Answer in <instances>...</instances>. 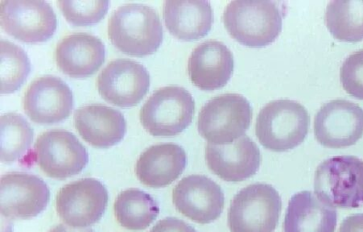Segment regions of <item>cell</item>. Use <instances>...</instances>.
<instances>
[{
    "label": "cell",
    "instance_id": "6da1fadb",
    "mask_svg": "<svg viewBox=\"0 0 363 232\" xmlns=\"http://www.w3.org/2000/svg\"><path fill=\"white\" fill-rule=\"evenodd\" d=\"M108 35L113 45L127 55L144 57L156 52L164 39L157 11L143 4H126L110 16Z\"/></svg>",
    "mask_w": 363,
    "mask_h": 232
},
{
    "label": "cell",
    "instance_id": "7a4b0ae2",
    "mask_svg": "<svg viewBox=\"0 0 363 232\" xmlns=\"http://www.w3.org/2000/svg\"><path fill=\"white\" fill-rule=\"evenodd\" d=\"M284 7L273 1H231L223 16L225 28L243 45H269L282 31Z\"/></svg>",
    "mask_w": 363,
    "mask_h": 232
},
{
    "label": "cell",
    "instance_id": "3957f363",
    "mask_svg": "<svg viewBox=\"0 0 363 232\" xmlns=\"http://www.w3.org/2000/svg\"><path fill=\"white\" fill-rule=\"evenodd\" d=\"M308 111L290 99L272 101L262 109L255 123L260 144L273 152H286L302 144L308 133Z\"/></svg>",
    "mask_w": 363,
    "mask_h": 232
},
{
    "label": "cell",
    "instance_id": "277c9868",
    "mask_svg": "<svg viewBox=\"0 0 363 232\" xmlns=\"http://www.w3.org/2000/svg\"><path fill=\"white\" fill-rule=\"evenodd\" d=\"M314 194L324 204L339 209L363 206V160L354 156L333 157L315 172Z\"/></svg>",
    "mask_w": 363,
    "mask_h": 232
},
{
    "label": "cell",
    "instance_id": "5b68a950",
    "mask_svg": "<svg viewBox=\"0 0 363 232\" xmlns=\"http://www.w3.org/2000/svg\"><path fill=\"white\" fill-rule=\"evenodd\" d=\"M252 115L251 104L242 95H218L202 106L199 115V133L209 144H231L245 136Z\"/></svg>",
    "mask_w": 363,
    "mask_h": 232
},
{
    "label": "cell",
    "instance_id": "8992f818",
    "mask_svg": "<svg viewBox=\"0 0 363 232\" xmlns=\"http://www.w3.org/2000/svg\"><path fill=\"white\" fill-rule=\"evenodd\" d=\"M194 111V99L186 88L164 87L155 92L143 105L140 121L152 136L169 138L189 126Z\"/></svg>",
    "mask_w": 363,
    "mask_h": 232
},
{
    "label": "cell",
    "instance_id": "52a82bcc",
    "mask_svg": "<svg viewBox=\"0 0 363 232\" xmlns=\"http://www.w3.org/2000/svg\"><path fill=\"white\" fill-rule=\"evenodd\" d=\"M282 200L269 184L255 183L240 190L228 212L230 232H274L281 216Z\"/></svg>",
    "mask_w": 363,
    "mask_h": 232
},
{
    "label": "cell",
    "instance_id": "ba28073f",
    "mask_svg": "<svg viewBox=\"0 0 363 232\" xmlns=\"http://www.w3.org/2000/svg\"><path fill=\"white\" fill-rule=\"evenodd\" d=\"M33 155L40 170L56 179L80 174L89 162L86 148L77 136L59 128L46 131L38 136Z\"/></svg>",
    "mask_w": 363,
    "mask_h": 232
},
{
    "label": "cell",
    "instance_id": "9c48e42d",
    "mask_svg": "<svg viewBox=\"0 0 363 232\" xmlns=\"http://www.w3.org/2000/svg\"><path fill=\"white\" fill-rule=\"evenodd\" d=\"M108 204V192L95 178H82L64 186L57 194L56 210L64 223L86 228L99 221Z\"/></svg>",
    "mask_w": 363,
    "mask_h": 232
},
{
    "label": "cell",
    "instance_id": "30bf717a",
    "mask_svg": "<svg viewBox=\"0 0 363 232\" xmlns=\"http://www.w3.org/2000/svg\"><path fill=\"white\" fill-rule=\"evenodd\" d=\"M0 19L6 33L29 43L50 39L57 26L55 11L45 0H4Z\"/></svg>",
    "mask_w": 363,
    "mask_h": 232
},
{
    "label": "cell",
    "instance_id": "8fae6325",
    "mask_svg": "<svg viewBox=\"0 0 363 232\" xmlns=\"http://www.w3.org/2000/svg\"><path fill=\"white\" fill-rule=\"evenodd\" d=\"M150 72L144 65L118 58L101 70L97 87L102 97L121 108H130L144 99L150 87Z\"/></svg>",
    "mask_w": 363,
    "mask_h": 232
},
{
    "label": "cell",
    "instance_id": "7c38bea8",
    "mask_svg": "<svg viewBox=\"0 0 363 232\" xmlns=\"http://www.w3.org/2000/svg\"><path fill=\"white\" fill-rule=\"evenodd\" d=\"M314 135L330 148L352 146L363 135V110L348 100H332L321 106L314 118Z\"/></svg>",
    "mask_w": 363,
    "mask_h": 232
},
{
    "label": "cell",
    "instance_id": "4fadbf2b",
    "mask_svg": "<svg viewBox=\"0 0 363 232\" xmlns=\"http://www.w3.org/2000/svg\"><path fill=\"white\" fill-rule=\"evenodd\" d=\"M0 187V211L6 218H34L46 209L50 201V189L45 181L28 172H10L4 175Z\"/></svg>",
    "mask_w": 363,
    "mask_h": 232
},
{
    "label": "cell",
    "instance_id": "5bb4252c",
    "mask_svg": "<svg viewBox=\"0 0 363 232\" xmlns=\"http://www.w3.org/2000/svg\"><path fill=\"white\" fill-rule=\"evenodd\" d=\"M23 104V110L33 122L52 124L65 120L71 114L74 95L61 77L45 75L29 85Z\"/></svg>",
    "mask_w": 363,
    "mask_h": 232
},
{
    "label": "cell",
    "instance_id": "9a60e30c",
    "mask_svg": "<svg viewBox=\"0 0 363 232\" xmlns=\"http://www.w3.org/2000/svg\"><path fill=\"white\" fill-rule=\"evenodd\" d=\"M172 201L183 216L200 224L216 221L225 205L223 189L204 175L184 177L172 192Z\"/></svg>",
    "mask_w": 363,
    "mask_h": 232
},
{
    "label": "cell",
    "instance_id": "2e32d148",
    "mask_svg": "<svg viewBox=\"0 0 363 232\" xmlns=\"http://www.w3.org/2000/svg\"><path fill=\"white\" fill-rule=\"evenodd\" d=\"M206 162L208 167L221 179L239 182L257 174L260 167L261 154L257 145L243 136L228 145L208 143Z\"/></svg>",
    "mask_w": 363,
    "mask_h": 232
},
{
    "label": "cell",
    "instance_id": "e0dca14e",
    "mask_svg": "<svg viewBox=\"0 0 363 232\" xmlns=\"http://www.w3.org/2000/svg\"><path fill=\"white\" fill-rule=\"evenodd\" d=\"M233 53L221 41L207 40L192 51L188 72L193 84L202 91H214L228 84L233 74Z\"/></svg>",
    "mask_w": 363,
    "mask_h": 232
},
{
    "label": "cell",
    "instance_id": "ac0fdd59",
    "mask_svg": "<svg viewBox=\"0 0 363 232\" xmlns=\"http://www.w3.org/2000/svg\"><path fill=\"white\" fill-rule=\"evenodd\" d=\"M103 40L91 33L76 32L59 40L55 60L62 72L73 77L93 74L105 61Z\"/></svg>",
    "mask_w": 363,
    "mask_h": 232
},
{
    "label": "cell",
    "instance_id": "d6986e66",
    "mask_svg": "<svg viewBox=\"0 0 363 232\" xmlns=\"http://www.w3.org/2000/svg\"><path fill=\"white\" fill-rule=\"evenodd\" d=\"M77 132L89 144L109 148L120 143L127 133V121L121 111L101 104L81 106L74 113Z\"/></svg>",
    "mask_w": 363,
    "mask_h": 232
},
{
    "label": "cell",
    "instance_id": "ffe728a7",
    "mask_svg": "<svg viewBox=\"0 0 363 232\" xmlns=\"http://www.w3.org/2000/svg\"><path fill=\"white\" fill-rule=\"evenodd\" d=\"M187 155L174 143L148 147L137 160L135 172L141 183L152 188L170 185L186 170Z\"/></svg>",
    "mask_w": 363,
    "mask_h": 232
},
{
    "label": "cell",
    "instance_id": "44dd1931",
    "mask_svg": "<svg viewBox=\"0 0 363 232\" xmlns=\"http://www.w3.org/2000/svg\"><path fill=\"white\" fill-rule=\"evenodd\" d=\"M337 213L315 194L301 192L291 198L285 215L284 232H335Z\"/></svg>",
    "mask_w": 363,
    "mask_h": 232
},
{
    "label": "cell",
    "instance_id": "7402d4cb",
    "mask_svg": "<svg viewBox=\"0 0 363 232\" xmlns=\"http://www.w3.org/2000/svg\"><path fill=\"white\" fill-rule=\"evenodd\" d=\"M165 26L175 38L194 40L204 38L211 31L213 13L211 4L205 0L165 1Z\"/></svg>",
    "mask_w": 363,
    "mask_h": 232
},
{
    "label": "cell",
    "instance_id": "603a6c76",
    "mask_svg": "<svg viewBox=\"0 0 363 232\" xmlns=\"http://www.w3.org/2000/svg\"><path fill=\"white\" fill-rule=\"evenodd\" d=\"M114 212L122 227L130 231H142L150 227L156 220L160 208L150 194L132 188L118 195Z\"/></svg>",
    "mask_w": 363,
    "mask_h": 232
},
{
    "label": "cell",
    "instance_id": "cb8c5ba5",
    "mask_svg": "<svg viewBox=\"0 0 363 232\" xmlns=\"http://www.w3.org/2000/svg\"><path fill=\"white\" fill-rule=\"evenodd\" d=\"M325 21L337 40L351 43L363 40V1H331Z\"/></svg>",
    "mask_w": 363,
    "mask_h": 232
},
{
    "label": "cell",
    "instance_id": "d4e9b609",
    "mask_svg": "<svg viewBox=\"0 0 363 232\" xmlns=\"http://www.w3.org/2000/svg\"><path fill=\"white\" fill-rule=\"evenodd\" d=\"M1 122V162L13 164L26 155L33 140V129L20 113H5Z\"/></svg>",
    "mask_w": 363,
    "mask_h": 232
},
{
    "label": "cell",
    "instance_id": "484cf974",
    "mask_svg": "<svg viewBox=\"0 0 363 232\" xmlns=\"http://www.w3.org/2000/svg\"><path fill=\"white\" fill-rule=\"evenodd\" d=\"M1 91L13 93L19 89L31 71V62L22 47L8 40H1Z\"/></svg>",
    "mask_w": 363,
    "mask_h": 232
},
{
    "label": "cell",
    "instance_id": "4316f807",
    "mask_svg": "<svg viewBox=\"0 0 363 232\" xmlns=\"http://www.w3.org/2000/svg\"><path fill=\"white\" fill-rule=\"evenodd\" d=\"M59 9L62 11L67 20L74 26H86L94 25L103 19L108 11V0H80L69 1L59 0Z\"/></svg>",
    "mask_w": 363,
    "mask_h": 232
},
{
    "label": "cell",
    "instance_id": "83f0119b",
    "mask_svg": "<svg viewBox=\"0 0 363 232\" xmlns=\"http://www.w3.org/2000/svg\"><path fill=\"white\" fill-rule=\"evenodd\" d=\"M340 80L344 90L351 96L363 100V50L353 53L344 61Z\"/></svg>",
    "mask_w": 363,
    "mask_h": 232
},
{
    "label": "cell",
    "instance_id": "f1b7e54d",
    "mask_svg": "<svg viewBox=\"0 0 363 232\" xmlns=\"http://www.w3.org/2000/svg\"><path fill=\"white\" fill-rule=\"evenodd\" d=\"M150 232H197V231L182 219L165 218L155 225Z\"/></svg>",
    "mask_w": 363,
    "mask_h": 232
},
{
    "label": "cell",
    "instance_id": "f546056e",
    "mask_svg": "<svg viewBox=\"0 0 363 232\" xmlns=\"http://www.w3.org/2000/svg\"><path fill=\"white\" fill-rule=\"evenodd\" d=\"M338 232H363V213L345 219Z\"/></svg>",
    "mask_w": 363,
    "mask_h": 232
},
{
    "label": "cell",
    "instance_id": "4dcf8cb0",
    "mask_svg": "<svg viewBox=\"0 0 363 232\" xmlns=\"http://www.w3.org/2000/svg\"><path fill=\"white\" fill-rule=\"evenodd\" d=\"M49 232H94L91 228H77L70 226L59 224Z\"/></svg>",
    "mask_w": 363,
    "mask_h": 232
}]
</instances>
